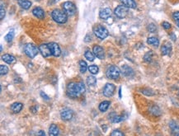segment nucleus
<instances>
[{"instance_id":"nucleus-22","label":"nucleus","mask_w":179,"mask_h":136,"mask_svg":"<svg viewBox=\"0 0 179 136\" xmlns=\"http://www.w3.org/2000/svg\"><path fill=\"white\" fill-rule=\"evenodd\" d=\"M169 127L172 130V135H179V126H178L174 121H171L169 123Z\"/></svg>"},{"instance_id":"nucleus-2","label":"nucleus","mask_w":179,"mask_h":136,"mask_svg":"<svg viewBox=\"0 0 179 136\" xmlns=\"http://www.w3.org/2000/svg\"><path fill=\"white\" fill-rule=\"evenodd\" d=\"M51 18L57 23L64 24L68 20V15L64 11L60 10V9H55L51 13Z\"/></svg>"},{"instance_id":"nucleus-1","label":"nucleus","mask_w":179,"mask_h":136,"mask_svg":"<svg viewBox=\"0 0 179 136\" xmlns=\"http://www.w3.org/2000/svg\"><path fill=\"white\" fill-rule=\"evenodd\" d=\"M85 86L84 83H70L67 85V95L71 98H77L79 95L84 93Z\"/></svg>"},{"instance_id":"nucleus-4","label":"nucleus","mask_w":179,"mask_h":136,"mask_svg":"<svg viewBox=\"0 0 179 136\" xmlns=\"http://www.w3.org/2000/svg\"><path fill=\"white\" fill-rule=\"evenodd\" d=\"M107 77L110 78V79H113V80H116L120 78L121 75V70L116 65H112L110 66L107 70Z\"/></svg>"},{"instance_id":"nucleus-11","label":"nucleus","mask_w":179,"mask_h":136,"mask_svg":"<svg viewBox=\"0 0 179 136\" xmlns=\"http://www.w3.org/2000/svg\"><path fill=\"white\" fill-rule=\"evenodd\" d=\"M39 50H40L41 54L42 55L43 57H45V58H47V57L51 55V51H50L48 44H41L39 46Z\"/></svg>"},{"instance_id":"nucleus-16","label":"nucleus","mask_w":179,"mask_h":136,"mask_svg":"<svg viewBox=\"0 0 179 136\" xmlns=\"http://www.w3.org/2000/svg\"><path fill=\"white\" fill-rule=\"evenodd\" d=\"M112 15V10L110 7H106V8H103L102 10H101V12L99 13V17L102 19H104V20H107V18H110Z\"/></svg>"},{"instance_id":"nucleus-15","label":"nucleus","mask_w":179,"mask_h":136,"mask_svg":"<svg viewBox=\"0 0 179 136\" xmlns=\"http://www.w3.org/2000/svg\"><path fill=\"white\" fill-rule=\"evenodd\" d=\"M121 73L125 76V77H131L134 75V71L133 69L128 65H123L121 67Z\"/></svg>"},{"instance_id":"nucleus-18","label":"nucleus","mask_w":179,"mask_h":136,"mask_svg":"<svg viewBox=\"0 0 179 136\" xmlns=\"http://www.w3.org/2000/svg\"><path fill=\"white\" fill-rule=\"evenodd\" d=\"M22 108H23V104L21 103V102H15V103H13V104L11 106V110L15 114L19 113Z\"/></svg>"},{"instance_id":"nucleus-3","label":"nucleus","mask_w":179,"mask_h":136,"mask_svg":"<svg viewBox=\"0 0 179 136\" xmlns=\"http://www.w3.org/2000/svg\"><path fill=\"white\" fill-rule=\"evenodd\" d=\"M93 32H94L95 35L99 38L100 40H104L106 39L109 35V32L107 29L104 27L102 25H97L93 27Z\"/></svg>"},{"instance_id":"nucleus-42","label":"nucleus","mask_w":179,"mask_h":136,"mask_svg":"<svg viewBox=\"0 0 179 136\" xmlns=\"http://www.w3.org/2000/svg\"><path fill=\"white\" fill-rule=\"evenodd\" d=\"M92 37H91V35H87L86 36H85V38H84V41L85 42H90L92 41Z\"/></svg>"},{"instance_id":"nucleus-5","label":"nucleus","mask_w":179,"mask_h":136,"mask_svg":"<svg viewBox=\"0 0 179 136\" xmlns=\"http://www.w3.org/2000/svg\"><path fill=\"white\" fill-rule=\"evenodd\" d=\"M39 51H40V50H39V48H37V47H36L35 45H33V44L28 43V44H27V45H25V54L28 56L29 58H31V59L35 58L36 56L37 55Z\"/></svg>"},{"instance_id":"nucleus-24","label":"nucleus","mask_w":179,"mask_h":136,"mask_svg":"<svg viewBox=\"0 0 179 136\" xmlns=\"http://www.w3.org/2000/svg\"><path fill=\"white\" fill-rule=\"evenodd\" d=\"M147 43L149 45H153L155 47H158V45H159V40L158 38H156V37L152 36V37H149L148 38Z\"/></svg>"},{"instance_id":"nucleus-13","label":"nucleus","mask_w":179,"mask_h":136,"mask_svg":"<svg viewBox=\"0 0 179 136\" xmlns=\"http://www.w3.org/2000/svg\"><path fill=\"white\" fill-rule=\"evenodd\" d=\"M32 14L36 18L39 19H44L45 18V11L43 10L41 7H36L32 9Z\"/></svg>"},{"instance_id":"nucleus-21","label":"nucleus","mask_w":179,"mask_h":136,"mask_svg":"<svg viewBox=\"0 0 179 136\" xmlns=\"http://www.w3.org/2000/svg\"><path fill=\"white\" fill-rule=\"evenodd\" d=\"M60 134V129H59V127L55 125V124H52L50 125L49 129V135H53V136H56Z\"/></svg>"},{"instance_id":"nucleus-40","label":"nucleus","mask_w":179,"mask_h":136,"mask_svg":"<svg viewBox=\"0 0 179 136\" xmlns=\"http://www.w3.org/2000/svg\"><path fill=\"white\" fill-rule=\"evenodd\" d=\"M41 96L42 97L43 99H45V100H46V101H48V100H50V98L47 96V95L45 93V92H41Z\"/></svg>"},{"instance_id":"nucleus-9","label":"nucleus","mask_w":179,"mask_h":136,"mask_svg":"<svg viewBox=\"0 0 179 136\" xmlns=\"http://www.w3.org/2000/svg\"><path fill=\"white\" fill-rule=\"evenodd\" d=\"M74 115V112L70 108H64L60 111V117L63 120L68 121L70 120L71 119L73 118Z\"/></svg>"},{"instance_id":"nucleus-25","label":"nucleus","mask_w":179,"mask_h":136,"mask_svg":"<svg viewBox=\"0 0 179 136\" xmlns=\"http://www.w3.org/2000/svg\"><path fill=\"white\" fill-rule=\"evenodd\" d=\"M149 112H150L152 115H156V116H158V115H160V114H161L159 107H158V106H155V105L149 107Z\"/></svg>"},{"instance_id":"nucleus-14","label":"nucleus","mask_w":179,"mask_h":136,"mask_svg":"<svg viewBox=\"0 0 179 136\" xmlns=\"http://www.w3.org/2000/svg\"><path fill=\"white\" fill-rule=\"evenodd\" d=\"M172 51V45L169 42H165L161 47V54L163 55H168Z\"/></svg>"},{"instance_id":"nucleus-32","label":"nucleus","mask_w":179,"mask_h":136,"mask_svg":"<svg viewBox=\"0 0 179 136\" xmlns=\"http://www.w3.org/2000/svg\"><path fill=\"white\" fill-rule=\"evenodd\" d=\"M88 70H89V72L92 74H97V73H98L99 69L97 65H90V66L88 67Z\"/></svg>"},{"instance_id":"nucleus-36","label":"nucleus","mask_w":179,"mask_h":136,"mask_svg":"<svg viewBox=\"0 0 179 136\" xmlns=\"http://www.w3.org/2000/svg\"><path fill=\"white\" fill-rule=\"evenodd\" d=\"M5 17V9L4 8V5L3 3L1 4V9H0V19L3 20Z\"/></svg>"},{"instance_id":"nucleus-30","label":"nucleus","mask_w":179,"mask_h":136,"mask_svg":"<svg viewBox=\"0 0 179 136\" xmlns=\"http://www.w3.org/2000/svg\"><path fill=\"white\" fill-rule=\"evenodd\" d=\"M123 120L122 115H118L114 114L112 117H111V121L112 123H119Z\"/></svg>"},{"instance_id":"nucleus-44","label":"nucleus","mask_w":179,"mask_h":136,"mask_svg":"<svg viewBox=\"0 0 179 136\" xmlns=\"http://www.w3.org/2000/svg\"><path fill=\"white\" fill-rule=\"evenodd\" d=\"M119 98H121V87L119 88Z\"/></svg>"},{"instance_id":"nucleus-38","label":"nucleus","mask_w":179,"mask_h":136,"mask_svg":"<svg viewBox=\"0 0 179 136\" xmlns=\"http://www.w3.org/2000/svg\"><path fill=\"white\" fill-rule=\"evenodd\" d=\"M111 135L112 136H116V135H120V136H123L124 135V133L121 132L120 130L118 129H116V130H114L112 134H111Z\"/></svg>"},{"instance_id":"nucleus-12","label":"nucleus","mask_w":179,"mask_h":136,"mask_svg":"<svg viewBox=\"0 0 179 136\" xmlns=\"http://www.w3.org/2000/svg\"><path fill=\"white\" fill-rule=\"evenodd\" d=\"M92 51L94 53L95 56L100 59H103L105 58V52L102 47L100 45H94L92 48Z\"/></svg>"},{"instance_id":"nucleus-45","label":"nucleus","mask_w":179,"mask_h":136,"mask_svg":"<svg viewBox=\"0 0 179 136\" xmlns=\"http://www.w3.org/2000/svg\"><path fill=\"white\" fill-rule=\"evenodd\" d=\"M176 23H177V25H178V27H179V20L178 21H176Z\"/></svg>"},{"instance_id":"nucleus-29","label":"nucleus","mask_w":179,"mask_h":136,"mask_svg":"<svg viewBox=\"0 0 179 136\" xmlns=\"http://www.w3.org/2000/svg\"><path fill=\"white\" fill-rule=\"evenodd\" d=\"M86 81H87V84L89 86H95L97 84V78L94 76H88Z\"/></svg>"},{"instance_id":"nucleus-27","label":"nucleus","mask_w":179,"mask_h":136,"mask_svg":"<svg viewBox=\"0 0 179 136\" xmlns=\"http://www.w3.org/2000/svg\"><path fill=\"white\" fill-rule=\"evenodd\" d=\"M13 37H14V30L12 29L10 32H8L7 35L4 36V39H5L6 41L9 43V42H11L13 40Z\"/></svg>"},{"instance_id":"nucleus-8","label":"nucleus","mask_w":179,"mask_h":136,"mask_svg":"<svg viewBox=\"0 0 179 136\" xmlns=\"http://www.w3.org/2000/svg\"><path fill=\"white\" fill-rule=\"evenodd\" d=\"M115 91H116V87L115 85L112 84H107L103 87V90H102V93L103 95L107 97V98H111L112 97L114 93H115Z\"/></svg>"},{"instance_id":"nucleus-46","label":"nucleus","mask_w":179,"mask_h":136,"mask_svg":"<svg viewBox=\"0 0 179 136\" xmlns=\"http://www.w3.org/2000/svg\"><path fill=\"white\" fill-rule=\"evenodd\" d=\"M178 96H179V92H178Z\"/></svg>"},{"instance_id":"nucleus-7","label":"nucleus","mask_w":179,"mask_h":136,"mask_svg":"<svg viewBox=\"0 0 179 136\" xmlns=\"http://www.w3.org/2000/svg\"><path fill=\"white\" fill-rule=\"evenodd\" d=\"M128 12H129V11H128V7L124 6V5H119V6H117V7L115 8V10H114L115 15H116L117 18H121V19L126 18L127 16V14H128Z\"/></svg>"},{"instance_id":"nucleus-26","label":"nucleus","mask_w":179,"mask_h":136,"mask_svg":"<svg viewBox=\"0 0 179 136\" xmlns=\"http://www.w3.org/2000/svg\"><path fill=\"white\" fill-rule=\"evenodd\" d=\"M153 55H154V54H153V51H152V50L148 51L144 55V62H146V63H150L151 61H152V59H153Z\"/></svg>"},{"instance_id":"nucleus-37","label":"nucleus","mask_w":179,"mask_h":136,"mask_svg":"<svg viewBox=\"0 0 179 136\" xmlns=\"http://www.w3.org/2000/svg\"><path fill=\"white\" fill-rule=\"evenodd\" d=\"M162 27L164 28L165 30H169L170 28L172 27L171 24H170L169 22H168V21H163V22L162 23Z\"/></svg>"},{"instance_id":"nucleus-17","label":"nucleus","mask_w":179,"mask_h":136,"mask_svg":"<svg viewBox=\"0 0 179 136\" xmlns=\"http://www.w3.org/2000/svg\"><path fill=\"white\" fill-rule=\"evenodd\" d=\"M2 59L4 60L5 63L9 64H13L16 63V58L14 56L9 55V54H5L2 56Z\"/></svg>"},{"instance_id":"nucleus-19","label":"nucleus","mask_w":179,"mask_h":136,"mask_svg":"<svg viewBox=\"0 0 179 136\" xmlns=\"http://www.w3.org/2000/svg\"><path fill=\"white\" fill-rule=\"evenodd\" d=\"M122 5L126 6L128 8H135L136 7V3L135 2V0H120Z\"/></svg>"},{"instance_id":"nucleus-43","label":"nucleus","mask_w":179,"mask_h":136,"mask_svg":"<svg viewBox=\"0 0 179 136\" xmlns=\"http://www.w3.org/2000/svg\"><path fill=\"white\" fill-rule=\"evenodd\" d=\"M37 135H45L46 134H45V132H44L43 130H41L40 132L37 133Z\"/></svg>"},{"instance_id":"nucleus-20","label":"nucleus","mask_w":179,"mask_h":136,"mask_svg":"<svg viewBox=\"0 0 179 136\" xmlns=\"http://www.w3.org/2000/svg\"><path fill=\"white\" fill-rule=\"evenodd\" d=\"M18 3L20 5V7L25 10L29 9L32 6V2L30 0H18Z\"/></svg>"},{"instance_id":"nucleus-10","label":"nucleus","mask_w":179,"mask_h":136,"mask_svg":"<svg viewBox=\"0 0 179 136\" xmlns=\"http://www.w3.org/2000/svg\"><path fill=\"white\" fill-rule=\"evenodd\" d=\"M48 45H49L50 49L51 51V55L55 56V57H59L61 55V50H60V45H58L57 43L51 42Z\"/></svg>"},{"instance_id":"nucleus-35","label":"nucleus","mask_w":179,"mask_h":136,"mask_svg":"<svg viewBox=\"0 0 179 136\" xmlns=\"http://www.w3.org/2000/svg\"><path fill=\"white\" fill-rule=\"evenodd\" d=\"M147 29L149 32H155L157 31V27L154 23H150V24H149V26H148Z\"/></svg>"},{"instance_id":"nucleus-28","label":"nucleus","mask_w":179,"mask_h":136,"mask_svg":"<svg viewBox=\"0 0 179 136\" xmlns=\"http://www.w3.org/2000/svg\"><path fill=\"white\" fill-rule=\"evenodd\" d=\"M84 56L86 59H88V61H93L95 59V55L93 52H91V51H89V50H87L84 54Z\"/></svg>"},{"instance_id":"nucleus-31","label":"nucleus","mask_w":179,"mask_h":136,"mask_svg":"<svg viewBox=\"0 0 179 136\" xmlns=\"http://www.w3.org/2000/svg\"><path fill=\"white\" fill-rule=\"evenodd\" d=\"M79 67H80V72L82 73H84L87 69H88L87 63L85 62L84 60H80L79 61Z\"/></svg>"},{"instance_id":"nucleus-34","label":"nucleus","mask_w":179,"mask_h":136,"mask_svg":"<svg viewBox=\"0 0 179 136\" xmlns=\"http://www.w3.org/2000/svg\"><path fill=\"white\" fill-rule=\"evenodd\" d=\"M141 92L143 94L146 95V96H153V95H155V92L151 90V89H148V88L143 89V90L141 91Z\"/></svg>"},{"instance_id":"nucleus-39","label":"nucleus","mask_w":179,"mask_h":136,"mask_svg":"<svg viewBox=\"0 0 179 136\" xmlns=\"http://www.w3.org/2000/svg\"><path fill=\"white\" fill-rule=\"evenodd\" d=\"M172 18L174 21H178L179 20V12H174L172 13Z\"/></svg>"},{"instance_id":"nucleus-41","label":"nucleus","mask_w":179,"mask_h":136,"mask_svg":"<svg viewBox=\"0 0 179 136\" xmlns=\"http://www.w3.org/2000/svg\"><path fill=\"white\" fill-rule=\"evenodd\" d=\"M30 111L32 112V113H36L37 112V106H32V107H30Z\"/></svg>"},{"instance_id":"nucleus-23","label":"nucleus","mask_w":179,"mask_h":136,"mask_svg":"<svg viewBox=\"0 0 179 136\" xmlns=\"http://www.w3.org/2000/svg\"><path fill=\"white\" fill-rule=\"evenodd\" d=\"M110 104H111V102L109 101H103L99 105V110L102 112H105L106 111H107V109L110 106Z\"/></svg>"},{"instance_id":"nucleus-6","label":"nucleus","mask_w":179,"mask_h":136,"mask_svg":"<svg viewBox=\"0 0 179 136\" xmlns=\"http://www.w3.org/2000/svg\"><path fill=\"white\" fill-rule=\"evenodd\" d=\"M63 10L65 12L68 16H74L77 12V8L74 3L70 1H66L64 4H62Z\"/></svg>"},{"instance_id":"nucleus-33","label":"nucleus","mask_w":179,"mask_h":136,"mask_svg":"<svg viewBox=\"0 0 179 136\" xmlns=\"http://www.w3.org/2000/svg\"><path fill=\"white\" fill-rule=\"evenodd\" d=\"M8 73V68L6 65H4V64H1L0 65V73L2 76L4 75H6L7 73Z\"/></svg>"}]
</instances>
